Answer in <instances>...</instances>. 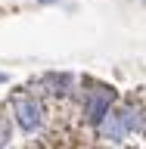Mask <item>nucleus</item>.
I'll return each instance as SVG.
<instances>
[{"label":"nucleus","mask_w":146,"mask_h":149,"mask_svg":"<svg viewBox=\"0 0 146 149\" xmlns=\"http://www.w3.org/2000/svg\"><path fill=\"white\" fill-rule=\"evenodd\" d=\"M96 127H100L103 140H109V143H121V140L128 137V134H124V124H121V118H118V112H106Z\"/></svg>","instance_id":"7ed1b4c3"},{"label":"nucleus","mask_w":146,"mask_h":149,"mask_svg":"<svg viewBox=\"0 0 146 149\" xmlns=\"http://www.w3.org/2000/svg\"><path fill=\"white\" fill-rule=\"evenodd\" d=\"M13 112H16V121H19V127L25 130V134L41 130V124H44V106H41L34 96L16 93V96H13Z\"/></svg>","instance_id":"f257e3e1"},{"label":"nucleus","mask_w":146,"mask_h":149,"mask_svg":"<svg viewBox=\"0 0 146 149\" xmlns=\"http://www.w3.org/2000/svg\"><path fill=\"white\" fill-rule=\"evenodd\" d=\"M9 140H13V124H9L6 115H0V149H6Z\"/></svg>","instance_id":"423d86ee"},{"label":"nucleus","mask_w":146,"mask_h":149,"mask_svg":"<svg viewBox=\"0 0 146 149\" xmlns=\"http://www.w3.org/2000/svg\"><path fill=\"white\" fill-rule=\"evenodd\" d=\"M41 87H47V93H53V96H65V93L72 90V74H59V72H50L41 78Z\"/></svg>","instance_id":"20e7f679"},{"label":"nucleus","mask_w":146,"mask_h":149,"mask_svg":"<svg viewBox=\"0 0 146 149\" xmlns=\"http://www.w3.org/2000/svg\"><path fill=\"white\" fill-rule=\"evenodd\" d=\"M118 118L121 124H124V134H143V109L140 106H124V109H118Z\"/></svg>","instance_id":"39448f33"},{"label":"nucleus","mask_w":146,"mask_h":149,"mask_svg":"<svg viewBox=\"0 0 146 149\" xmlns=\"http://www.w3.org/2000/svg\"><path fill=\"white\" fill-rule=\"evenodd\" d=\"M112 102H115V90L96 84V87L87 90V96H84V118L90 121V124H100L103 115L112 112Z\"/></svg>","instance_id":"f03ea898"},{"label":"nucleus","mask_w":146,"mask_h":149,"mask_svg":"<svg viewBox=\"0 0 146 149\" xmlns=\"http://www.w3.org/2000/svg\"><path fill=\"white\" fill-rule=\"evenodd\" d=\"M3 81H6V74H3V72H0V84H3Z\"/></svg>","instance_id":"0eeeda50"}]
</instances>
